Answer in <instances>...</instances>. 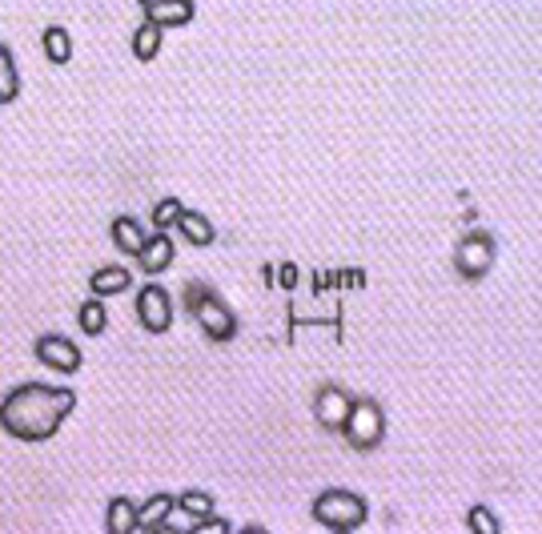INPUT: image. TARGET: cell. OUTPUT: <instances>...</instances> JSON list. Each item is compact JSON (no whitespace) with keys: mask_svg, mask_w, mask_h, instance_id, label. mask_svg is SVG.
I'll return each mask as SVG.
<instances>
[{"mask_svg":"<svg viewBox=\"0 0 542 534\" xmlns=\"http://www.w3.org/2000/svg\"><path fill=\"white\" fill-rule=\"evenodd\" d=\"M77 410L73 386H49V382H21L0 398V430L17 442H49L61 434V426Z\"/></svg>","mask_w":542,"mask_h":534,"instance_id":"6da1fadb","label":"cell"},{"mask_svg":"<svg viewBox=\"0 0 542 534\" xmlns=\"http://www.w3.org/2000/svg\"><path fill=\"white\" fill-rule=\"evenodd\" d=\"M181 302H185L189 318L201 326V334H205L213 346H225V342H233V338H237L241 322H237L233 306H229L213 286H205V282H189V286H185V294H181Z\"/></svg>","mask_w":542,"mask_h":534,"instance_id":"7a4b0ae2","label":"cell"},{"mask_svg":"<svg viewBox=\"0 0 542 534\" xmlns=\"http://www.w3.org/2000/svg\"><path fill=\"white\" fill-rule=\"evenodd\" d=\"M310 518H314L322 530L350 534V530H362V526H366L370 502H366V494H358V490L330 486V490H322V494L310 502Z\"/></svg>","mask_w":542,"mask_h":534,"instance_id":"3957f363","label":"cell"},{"mask_svg":"<svg viewBox=\"0 0 542 534\" xmlns=\"http://www.w3.org/2000/svg\"><path fill=\"white\" fill-rule=\"evenodd\" d=\"M338 434L358 454L378 450L386 442V410H382V402L378 398H354V406H350V414H346Z\"/></svg>","mask_w":542,"mask_h":534,"instance_id":"277c9868","label":"cell"},{"mask_svg":"<svg viewBox=\"0 0 542 534\" xmlns=\"http://www.w3.org/2000/svg\"><path fill=\"white\" fill-rule=\"evenodd\" d=\"M494 257H498L494 233H490V229H470V233L458 237L450 261H454V274L474 286V282H482V278L494 270Z\"/></svg>","mask_w":542,"mask_h":534,"instance_id":"5b68a950","label":"cell"},{"mask_svg":"<svg viewBox=\"0 0 542 534\" xmlns=\"http://www.w3.org/2000/svg\"><path fill=\"white\" fill-rule=\"evenodd\" d=\"M33 358L45 366V370H53V374H65V378H73L77 370H81V346L73 342V338H65V334H41L37 342H33Z\"/></svg>","mask_w":542,"mask_h":534,"instance_id":"8992f818","label":"cell"},{"mask_svg":"<svg viewBox=\"0 0 542 534\" xmlns=\"http://www.w3.org/2000/svg\"><path fill=\"white\" fill-rule=\"evenodd\" d=\"M137 322H141V330L145 334H169L173 330V298H169V290H161L157 282H149V286H141L137 290Z\"/></svg>","mask_w":542,"mask_h":534,"instance_id":"52a82bcc","label":"cell"},{"mask_svg":"<svg viewBox=\"0 0 542 534\" xmlns=\"http://www.w3.org/2000/svg\"><path fill=\"white\" fill-rule=\"evenodd\" d=\"M350 406H354V394H350L346 386L326 382V386H318V394H314V422H318L326 434H338L342 422H346V414H350Z\"/></svg>","mask_w":542,"mask_h":534,"instance_id":"ba28073f","label":"cell"},{"mask_svg":"<svg viewBox=\"0 0 542 534\" xmlns=\"http://www.w3.org/2000/svg\"><path fill=\"white\" fill-rule=\"evenodd\" d=\"M173 261H177V245H173L169 229H153V233L145 237L141 253H137V265H141V274L157 278V274H165V270H169Z\"/></svg>","mask_w":542,"mask_h":534,"instance_id":"9c48e42d","label":"cell"},{"mask_svg":"<svg viewBox=\"0 0 542 534\" xmlns=\"http://www.w3.org/2000/svg\"><path fill=\"white\" fill-rule=\"evenodd\" d=\"M197 17V0H149L145 5V21H153L157 29H181L193 25Z\"/></svg>","mask_w":542,"mask_h":534,"instance_id":"30bf717a","label":"cell"},{"mask_svg":"<svg viewBox=\"0 0 542 534\" xmlns=\"http://www.w3.org/2000/svg\"><path fill=\"white\" fill-rule=\"evenodd\" d=\"M133 290V270L129 265H97L89 274V294L93 298H117Z\"/></svg>","mask_w":542,"mask_h":534,"instance_id":"8fae6325","label":"cell"},{"mask_svg":"<svg viewBox=\"0 0 542 534\" xmlns=\"http://www.w3.org/2000/svg\"><path fill=\"white\" fill-rule=\"evenodd\" d=\"M109 237H113L117 253L137 257V253H141V245H145V237H149V229H145L133 213H117V217H113V225H109Z\"/></svg>","mask_w":542,"mask_h":534,"instance_id":"7c38bea8","label":"cell"},{"mask_svg":"<svg viewBox=\"0 0 542 534\" xmlns=\"http://www.w3.org/2000/svg\"><path fill=\"white\" fill-rule=\"evenodd\" d=\"M177 233H181V241L185 245H193V249H209L213 241H217V225L205 217V213H197V209H185L181 213V221L173 225Z\"/></svg>","mask_w":542,"mask_h":534,"instance_id":"4fadbf2b","label":"cell"},{"mask_svg":"<svg viewBox=\"0 0 542 534\" xmlns=\"http://www.w3.org/2000/svg\"><path fill=\"white\" fill-rule=\"evenodd\" d=\"M169 514H177V494H153L137 502V530H165Z\"/></svg>","mask_w":542,"mask_h":534,"instance_id":"5bb4252c","label":"cell"},{"mask_svg":"<svg viewBox=\"0 0 542 534\" xmlns=\"http://www.w3.org/2000/svg\"><path fill=\"white\" fill-rule=\"evenodd\" d=\"M161 45H165V29H157L153 21H141V25L129 33V49H133V57H137L141 65L157 61V57H161Z\"/></svg>","mask_w":542,"mask_h":534,"instance_id":"9a60e30c","label":"cell"},{"mask_svg":"<svg viewBox=\"0 0 542 534\" xmlns=\"http://www.w3.org/2000/svg\"><path fill=\"white\" fill-rule=\"evenodd\" d=\"M41 53L49 65H69L73 61V33L65 25H45L41 33Z\"/></svg>","mask_w":542,"mask_h":534,"instance_id":"2e32d148","label":"cell"},{"mask_svg":"<svg viewBox=\"0 0 542 534\" xmlns=\"http://www.w3.org/2000/svg\"><path fill=\"white\" fill-rule=\"evenodd\" d=\"M105 530L109 534H137V502L125 498V494L109 498V506H105Z\"/></svg>","mask_w":542,"mask_h":534,"instance_id":"e0dca14e","label":"cell"},{"mask_svg":"<svg viewBox=\"0 0 542 534\" xmlns=\"http://www.w3.org/2000/svg\"><path fill=\"white\" fill-rule=\"evenodd\" d=\"M77 326H81V334L85 338H101L105 330H109V310H105V298H85L81 306H77Z\"/></svg>","mask_w":542,"mask_h":534,"instance_id":"ac0fdd59","label":"cell"},{"mask_svg":"<svg viewBox=\"0 0 542 534\" xmlns=\"http://www.w3.org/2000/svg\"><path fill=\"white\" fill-rule=\"evenodd\" d=\"M21 97V69L9 45H0V105H13Z\"/></svg>","mask_w":542,"mask_h":534,"instance_id":"d6986e66","label":"cell"},{"mask_svg":"<svg viewBox=\"0 0 542 534\" xmlns=\"http://www.w3.org/2000/svg\"><path fill=\"white\" fill-rule=\"evenodd\" d=\"M213 510H217V502H213L209 490H181V494H177V514H189V522H193V518H205V514H213Z\"/></svg>","mask_w":542,"mask_h":534,"instance_id":"ffe728a7","label":"cell"},{"mask_svg":"<svg viewBox=\"0 0 542 534\" xmlns=\"http://www.w3.org/2000/svg\"><path fill=\"white\" fill-rule=\"evenodd\" d=\"M181 213H185V201H181V197H161V201L149 209V225H153V229H173V225L181 221Z\"/></svg>","mask_w":542,"mask_h":534,"instance_id":"44dd1931","label":"cell"},{"mask_svg":"<svg viewBox=\"0 0 542 534\" xmlns=\"http://www.w3.org/2000/svg\"><path fill=\"white\" fill-rule=\"evenodd\" d=\"M466 530L470 534H502V522H498V514L490 510V506H470V514H466Z\"/></svg>","mask_w":542,"mask_h":534,"instance_id":"7402d4cb","label":"cell"},{"mask_svg":"<svg viewBox=\"0 0 542 534\" xmlns=\"http://www.w3.org/2000/svg\"><path fill=\"white\" fill-rule=\"evenodd\" d=\"M189 530H193V534H229V530H233V522H229L225 514H217V510H213V514H205V518H193V522H189Z\"/></svg>","mask_w":542,"mask_h":534,"instance_id":"603a6c76","label":"cell"},{"mask_svg":"<svg viewBox=\"0 0 542 534\" xmlns=\"http://www.w3.org/2000/svg\"><path fill=\"white\" fill-rule=\"evenodd\" d=\"M294 286H298V265L286 257L274 265V290H294Z\"/></svg>","mask_w":542,"mask_h":534,"instance_id":"cb8c5ba5","label":"cell"},{"mask_svg":"<svg viewBox=\"0 0 542 534\" xmlns=\"http://www.w3.org/2000/svg\"><path fill=\"white\" fill-rule=\"evenodd\" d=\"M338 282H342V290H362V286H366V274H362V270H342Z\"/></svg>","mask_w":542,"mask_h":534,"instance_id":"d4e9b609","label":"cell"},{"mask_svg":"<svg viewBox=\"0 0 542 534\" xmlns=\"http://www.w3.org/2000/svg\"><path fill=\"white\" fill-rule=\"evenodd\" d=\"M330 282H334V278H330V274H322V270H318V274H314V290H318V294H322V290H330Z\"/></svg>","mask_w":542,"mask_h":534,"instance_id":"484cf974","label":"cell"},{"mask_svg":"<svg viewBox=\"0 0 542 534\" xmlns=\"http://www.w3.org/2000/svg\"><path fill=\"white\" fill-rule=\"evenodd\" d=\"M137 5H141V9H145V5H149V0H137Z\"/></svg>","mask_w":542,"mask_h":534,"instance_id":"4316f807","label":"cell"}]
</instances>
